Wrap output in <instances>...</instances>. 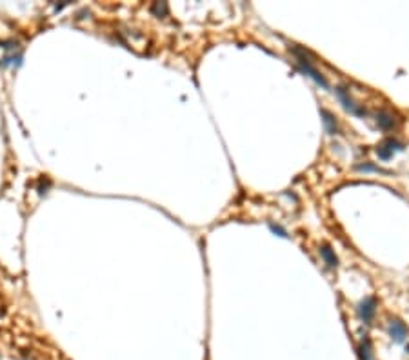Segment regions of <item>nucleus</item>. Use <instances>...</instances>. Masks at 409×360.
Masks as SVG:
<instances>
[{
  "label": "nucleus",
  "instance_id": "f257e3e1",
  "mask_svg": "<svg viewBox=\"0 0 409 360\" xmlns=\"http://www.w3.org/2000/svg\"><path fill=\"white\" fill-rule=\"evenodd\" d=\"M291 51H293V55H295V60H297V66L300 68V71H304L306 75H309L311 79L317 82V84H320L322 88H329L327 86V82H326V79L322 77V73H320L319 69L315 68L313 64H311V60L308 59V51L304 48H298V46H293L291 48Z\"/></svg>",
  "mask_w": 409,
  "mask_h": 360
},
{
  "label": "nucleus",
  "instance_id": "f03ea898",
  "mask_svg": "<svg viewBox=\"0 0 409 360\" xmlns=\"http://www.w3.org/2000/svg\"><path fill=\"white\" fill-rule=\"evenodd\" d=\"M402 149H404V146H402L399 140H395V138H386L384 142L378 144L377 155H378V159L389 160L397 151H402Z\"/></svg>",
  "mask_w": 409,
  "mask_h": 360
},
{
  "label": "nucleus",
  "instance_id": "7ed1b4c3",
  "mask_svg": "<svg viewBox=\"0 0 409 360\" xmlns=\"http://www.w3.org/2000/svg\"><path fill=\"white\" fill-rule=\"evenodd\" d=\"M336 96L342 100V104H344L345 109H347L349 113H353V115H356V117H364V115L367 113L366 109L360 106V104H356V102L351 98L345 88H336Z\"/></svg>",
  "mask_w": 409,
  "mask_h": 360
},
{
  "label": "nucleus",
  "instance_id": "20e7f679",
  "mask_svg": "<svg viewBox=\"0 0 409 360\" xmlns=\"http://www.w3.org/2000/svg\"><path fill=\"white\" fill-rule=\"evenodd\" d=\"M375 313H377V300L373 297H366L360 302V306H358V315H360L364 322L369 324L373 320V317H375Z\"/></svg>",
  "mask_w": 409,
  "mask_h": 360
},
{
  "label": "nucleus",
  "instance_id": "39448f33",
  "mask_svg": "<svg viewBox=\"0 0 409 360\" xmlns=\"http://www.w3.org/2000/svg\"><path fill=\"white\" fill-rule=\"evenodd\" d=\"M388 329H389L391 339H393L395 342H404V340L408 339V328H406V324L400 322V320H397V318L389 320Z\"/></svg>",
  "mask_w": 409,
  "mask_h": 360
},
{
  "label": "nucleus",
  "instance_id": "423d86ee",
  "mask_svg": "<svg viewBox=\"0 0 409 360\" xmlns=\"http://www.w3.org/2000/svg\"><path fill=\"white\" fill-rule=\"evenodd\" d=\"M377 124H378V127H380V129H384V131H389V129H395V127H397L399 120H397V117H395L391 111H388V109H382V111L377 113Z\"/></svg>",
  "mask_w": 409,
  "mask_h": 360
},
{
  "label": "nucleus",
  "instance_id": "0eeeda50",
  "mask_svg": "<svg viewBox=\"0 0 409 360\" xmlns=\"http://www.w3.org/2000/svg\"><path fill=\"white\" fill-rule=\"evenodd\" d=\"M320 255H322V259L326 260V264L329 266V268H335V266L338 264L335 251H333L329 246H322V248H320Z\"/></svg>",
  "mask_w": 409,
  "mask_h": 360
},
{
  "label": "nucleus",
  "instance_id": "6e6552de",
  "mask_svg": "<svg viewBox=\"0 0 409 360\" xmlns=\"http://www.w3.org/2000/svg\"><path fill=\"white\" fill-rule=\"evenodd\" d=\"M358 355H360V360H371V344L367 339H362V342L358 344Z\"/></svg>",
  "mask_w": 409,
  "mask_h": 360
},
{
  "label": "nucleus",
  "instance_id": "1a4fd4ad",
  "mask_svg": "<svg viewBox=\"0 0 409 360\" xmlns=\"http://www.w3.org/2000/svg\"><path fill=\"white\" fill-rule=\"evenodd\" d=\"M322 115H324V124H326V127H327V131H329L331 135H335L336 133V120L333 118V115L327 113L326 109H322Z\"/></svg>",
  "mask_w": 409,
  "mask_h": 360
},
{
  "label": "nucleus",
  "instance_id": "9d476101",
  "mask_svg": "<svg viewBox=\"0 0 409 360\" xmlns=\"http://www.w3.org/2000/svg\"><path fill=\"white\" fill-rule=\"evenodd\" d=\"M358 170H360V171H380L378 168H375V166H369V164L358 166Z\"/></svg>",
  "mask_w": 409,
  "mask_h": 360
},
{
  "label": "nucleus",
  "instance_id": "9b49d317",
  "mask_svg": "<svg viewBox=\"0 0 409 360\" xmlns=\"http://www.w3.org/2000/svg\"><path fill=\"white\" fill-rule=\"evenodd\" d=\"M271 229H273V231H275V233H278V235H280V237H287V233H286V231H284V229L276 228V226H273V224H271Z\"/></svg>",
  "mask_w": 409,
  "mask_h": 360
}]
</instances>
